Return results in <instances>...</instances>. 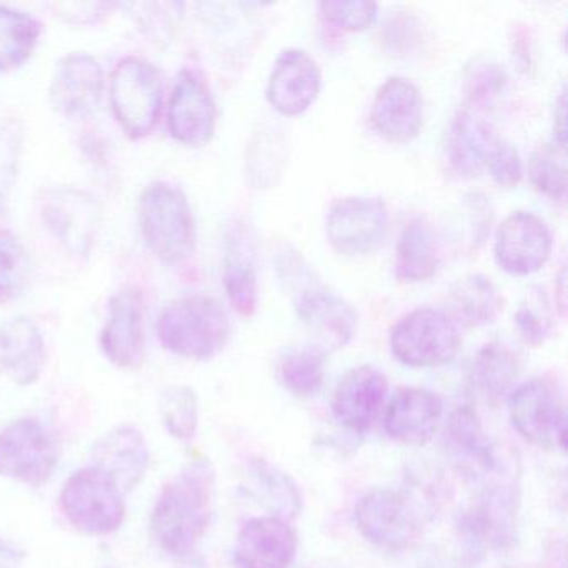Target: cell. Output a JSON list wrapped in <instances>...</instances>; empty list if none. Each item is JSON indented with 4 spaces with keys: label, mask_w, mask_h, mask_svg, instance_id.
Masks as SVG:
<instances>
[{
    "label": "cell",
    "mask_w": 568,
    "mask_h": 568,
    "mask_svg": "<svg viewBox=\"0 0 568 568\" xmlns=\"http://www.w3.org/2000/svg\"><path fill=\"white\" fill-rule=\"evenodd\" d=\"M214 511V467L207 458H195L162 488L152 510V535L162 550L185 557L211 527Z\"/></svg>",
    "instance_id": "1"
},
{
    "label": "cell",
    "mask_w": 568,
    "mask_h": 568,
    "mask_svg": "<svg viewBox=\"0 0 568 568\" xmlns=\"http://www.w3.org/2000/svg\"><path fill=\"white\" fill-rule=\"evenodd\" d=\"M275 271L284 291L291 295L298 321L322 352L344 348L357 331V314L348 302L322 284L301 252L285 245L275 257Z\"/></svg>",
    "instance_id": "2"
},
{
    "label": "cell",
    "mask_w": 568,
    "mask_h": 568,
    "mask_svg": "<svg viewBox=\"0 0 568 568\" xmlns=\"http://www.w3.org/2000/svg\"><path fill=\"white\" fill-rule=\"evenodd\" d=\"M158 335L165 351L192 361H209L227 345L231 322L217 301L191 295L171 302L162 311Z\"/></svg>",
    "instance_id": "3"
},
{
    "label": "cell",
    "mask_w": 568,
    "mask_h": 568,
    "mask_svg": "<svg viewBox=\"0 0 568 568\" xmlns=\"http://www.w3.org/2000/svg\"><path fill=\"white\" fill-rule=\"evenodd\" d=\"M142 235L152 254L175 265L191 257L195 247V225L187 199L169 184L149 185L139 201Z\"/></svg>",
    "instance_id": "4"
},
{
    "label": "cell",
    "mask_w": 568,
    "mask_h": 568,
    "mask_svg": "<svg viewBox=\"0 0 568 568\" xmlns=\"http://www.w3.org/2000/svg\"><path fill=\"white\" fill-rule=\"evenodd\" d=\"M425 507L417 494L378 488L355 507V524L371 544L388 551L414 547L424 534Z\"/></svg>",
    "instance_id": "5"
},
{
    "label": "cell",
    "mask_w": 568,
    "mask_h": 568,
    "mask_svg": "<svg viewBox=\"0 0 568 568\" xmlns=\"http://www.w3.org/2000/svg\"><path fill=\"white\" fill-rule=\"evenodd\" d=\"M59 501L69 524L85 535L112 534L125 518L124 491L92 465L68 478Z\"/></svg>",
    "instance_id": "6"
},
{
    "label": "cell",
    "mask_w": 568,
    "mask_h": 568,
    "mask_svg": "<svg viewBox=\"0 0 568 568\" xmlns=\"http://www.w3.org/2000/svg\"><path fill=\"white\" fill-rule=\"evenodd\" d=\"M162 101L164 85L154 65L139 58L119 62L111 78V105L132 139L151 134L161 118Z\"/></svg>",
    "instance_id": "7"
},
{
    "label": "cell",
    "mask_w": 568,
    "mask_h": 568,
    "mask_svg": "<svg viewBox=\"0 0 568 568\" xmlns=\"http://www.w3.org/2000/svg\"><path fill=\"white\" fill-rule=\"evenodd\" d=\"M462 335L444 311L424 307L405 315L390 334L394 357L414 368L438 367L457 355Z\"/></svg>",
    "instance_id": "8"
},
{
    "label": "cell",
    "mask_w": 568,
    "mask_h": 568,
    "mask_svg": "<svg viewBox=\"0 0 568 568\" xmlns=\"http://www.w3.org/2000/svg\"><path fill=\"white\" fill-rule=\"evenodd\" d=\"M511 425L535 447L564 452L567 447V410L555 382L534 378L508 397Z\"/></svg>",
    "instance_id": "9"
},
{
    "label": "cell",
    "mask_w": 568,
    "mask_h": 568,
    "mask_svg": "<svg viewBox=\"0 0 568 568\" xmlns=\"http://www.w3.org/2000/svg\"><path fill=\"white\" fill-rule=\"evenodd\" d=\"M58 467L51 432L34 418H21L0 432V477L41 487Z\"/></svg>",
    "instance_id": "10"
},
{
    "label": "cell",
    "mask_w": 568,
    "mask_h": 568,
    "mask_svg": "<svg viewBox=\"0 0 568 568\" xmlns=\"http://www.w3.org/2000/svg\"><path fill=\"white\" fill-rule=\"evenodd\" d=\"M387 229L388 211L382 199H338L328 211V241L338 254L347 257L374 254L384 244Z\"/></svg>",
    "instance_id": "11"
},
{
    "label": "cell",
    "mask_w": 568,
    "mask_h": 568,
    "mask_svg": "<svg viewBox=\"0 0 568 568\" xmlns=\"http://www.w3.org/2000/svg\"><path fill=\"white\" fill-rule=\"evenodd\" d=\"M42 219L71 254L85 257L94 247L101 224V207L88 192L52 187L41 202Z\"/></svg>",
    "instance_id": "12"
},
{
    "label": "cell",
    "mask_w": 568,
    "mask_h": 568,
    "mask_svg": "<svg viewBox=\"0 0 568 568\" xmlns=\"http://www.w3.org/2000/svg\"><path fill=\"white\" fill-rule=\"evenodd\" d=\"M550 231L531 212L508 215L495 237V261L511 275H530L540 271L551 255Z\"/></svg>",
    "instance_id": "13"
},
{
    "label": "cell",
    "mask_w": 568,
    "mask_h": 568,
    "mask_svg": "<svg viewBox=\"0 0 568 568\" xmlns=\"http://www.w3.org/2000/svg\"><path fill=\"white\" fill-rule=\"evenodd\" d=\"M101 64L85 52H72L55 65L49 99L52 108L65 118H85L94 112L101 101Z\"/></svg>",
    "instance_id": "14"
},
{
    "label": "cell",
    "mask_w": 568,
    "mask_h": 568,
    "mask_svg": "<svg viewBox=\"0 0 568 568\" xmlns=\"http://www.w3.org/2000/svg\"><path fill=\"white\" fill-rule=\"evenodd\" d=\"M298 538L287 520L252 518L235 538L237 568H288L297 555Z\"/></svg>",
    "instance_id": "15"
},
{
    "label": "cell",
    "mask_w": 568,
    "mask_h": 568,
    "mask_svg": "<svg viewBox=\"0 0 568 568\" xmlns=\"http://www.w3.org/2000/svg\"><path fill=\"white\" fill-rule=\"evenodd\" d=\"M215 118L217 111L207 85L194 72H181L169 104L168 122L172 138L182 144L201 148L214 135Z\"/></svg>",
    "instance_id": "16"
},
{
    "label": "cell",
    "mask_w": 568,
    "mask_h": 568,
    "mask_svg": "<svg viewBox=\"0 0 568 568\" xmlns=\"http://www.w3.org/2000/svg\"><path fill=\"white\" fill-rule=\"evenodd\" d=\"M387 390V378L377 368L372 365L352 368L335 387L332 414L338 424L362 434L381 414Z\"/></svg>",
    "instance_id": "17"
},
{
    "label": "cell",
    "mask_w": 568,
    "mask_h": 568,
    "mask_svg": "<svg viewBox=\"0 0 568 568\" xmlns=\"http://www.w3.org/2000/svg\"><path fill=\"white\" fill-rule=\"evenodd\" d=\"M321 85V69L315 59L302 49H287L272 69L267 99L281 114L298 115L317 99Z\"/></svg>",
    "instance_id": "18"
},
{
    "label": "cell",
    "mask_w": 568,
    "mask_h": 568,
    "mask_svg": "<svg viewBox=\"0 0 568 568\" xmlns=\"http://www.w3.org/2000/svg\"><path fill=\"white\" fill-rule=\"evenodd\" d=\"M445 447L467 480H487L504 465L470 405H464L452 414L445 430Z\"/></svg>",
    "instance_id": "19"
},
{
    "label": "cell",
    "mask_w": 568,
    "mask_h": 568,
    "mask_svg": "<svg viewBox=\"0 0 568 568\" xmlns=\"http://www.w3.org/2000/svg\"><path fill=\"white\" fill-rule=\"evenodd\" d=\"M372 122L382 138L404 144L417 138L424 124V99L414 82L390 78L378 88Z\"/></svg>",
    "instance_id": "20"
},
{
    "label": "cell",
    "mask_w": 568,
    "mask_h": 568,
    "mask_svg": "<svg viewBox=\"0 0 568 568\" xmlns=\"http://www.w3.org/2000/svg\"><path fill=\"white\" fill-rule=\"evenodd\" d=\"M92 467L108 474L124 494L134 490L148 474L149 454L144 435L134 425H119L92 447Z\"/></svg>",
    "instance_id": "21"
},
{
    "label": "cell",
    "mask_w": 568,
    "mask_h": 568,
    "mask_svg": "<svg viewBox=\"0 0 568 568\" xmlns=\"http://www.w3.org/2000/svg\"><path fill=\"white\" fill-rule=\"evenodd\" d=\"M101 347L115 367L135 371L144 362L142 304L134 291H122L112 297Z\"/></svg>",
    "instance_id": "22"
},
{
    "label": "cell",
    "mask_w": 568,
    "mask_h": 568,
    "mask_svg": "<svg viewBox=\"0 0 568 568\" xmlns=\"http://www.w3.org/2000/svg\"><path fill=\"white\" fill-rule=\"evenodd\" d=\"M442 398L427 388L405 387L392 397L384 425L394 440L405 445H425L440 424Z\"/></svg>",
    "instance_id": "23"
},
{
    "label": "cell",
    "mask_w": 568,
    "mask_h": 568,
    "mask_svg": "<svg viewBox=\"0 0 568 568\" xmlns=\"http://www.w3.org/2000/svg\"><path fill=\"white\" fill-rule=\"evenodd\" d=\"M44 364V338L31 318L18 315L0 324V374L26 387L39 381Z\"/></svg>",
    "instance_id": "24"
},
{
    "label": "cell",
    "mask_w": 568,
    "mask_h": 568,
    "mask_svg": "<svg viewBox=\"0 0 568 568\" xmlns=\"http://www.w3.org/2000/svg\"><path fill=\"white\" fill-rule=\"evenodd\" d=\"M495 138L480 109L464 105L445 134L444 159L450 172L460 179L478 175Z\"/></svg>",
    "instance_id": "25"
},
{
    "label": "cell",
    "mask_w": 568,
    "mask_h": 568,
    "mask_svg": "<svg viewBox=\"0 0 568 568\" xmlns=\"http://www.w3.org/2000/svg\"><path fill=\"white\" fill-rule=\"evenodd\" d=\"M224 284L229 301L239 314L251 317L257 308V264L254 242L244 227L232 229L225 248Z\"/></svg>",
    "instance_id": "26"
},
{
    "label": "cell",
    "mask_w": 568,
    "mask_h": 568,
    "mask_svg": "<svg viewBox=\"0 0 568 568\" xmlns=\"http://www.w3.org/2000/svg\"><path fill=\"white\" fill-rule=\"evenodd\" d=\"M504 308V298L490 278L480 274L467 275L448 294V315L455 324L481 327L491 324Z\"/></svg>",
    "instance_id": "27"
},
{
    "label": "cell",
    "mask_w": 568,
    "mask_h": 568,
    "mask_svg": "<svg viewBox=\"0 0 568 568\" xmlns=\"http://www.w3.org/2000/svg\"><path fill=\"white\" fill-rule=\"evenodd\" d=\"M520 374L517 354L500 342H490L478 351L471 365V384L491 404L510 397Z\"/></svg>",
    "instance_id": "28"
},
{
    "label": "cell",
    "mask_w": 568,
    "mask_h": 568,
    "mask_svg": "<svg viewBox=\"0 0 568 568\" xmlns=\"http://www.w3.org/2000/svg\"><path fill=\"white\" fill-rule=\"evenodd\" d=\"M327 354L314 344L288 345L278 352L275 374L278 382L298 397H312L321 390Z\"/></svg>",
    "instance_id": "29"
},
{
    "label": "cell",
    "mask_w": 568,
    "mask_h": 568,
    "mask_svg": "<svg viewBox=\"0 0 568 568\" xmlns=\"http://www.w3.org/2000/svg\"><path fill=\"white\" fill-rule=\"evenodd\" d=\"M438 268L434 232L424 219H415L402 232L397 245L395 271L405 282H424Z\"/></svg>",
    "instance_id": "30"
},
{
    "label": "cell",
    "mask_w": 568,
    "mask_h": 568,
    "mask_svg": "<svg viewBox=\"0 0 568 568\" xmlns=\"http://www.w3.org/2000/svg\"><path fill=\"white\" fill-rule=\"evenodd\" d=\"M248 471L255 485V494L272 508L274 517L288 520L301 514V490L285 471L278 470L264 458L251 462Z\"/></svg>",
    "instance_id": "31"
},
{
    "label": "cell",
    "mask_w": 568,
    "mask_h": 568,
    "mask_svg": "<svg viewBox=\"0 0 568 568\" xmlns=\"http://www.w3.org/2000/svg\"><path fill=\"white\" fill-rule=\"evenodd\" d=\"M41 26L28 12L0 6V71L18 68L31 58Z\"/></svg>",
    "instance_id": "32"
},
{
    "label": "cell",
    "mask_w": 568,
    "mask_h": 568,
    "mask_svg": "<svg viewBox=\"0 0 568 568\" xmlns=\"http://www.w3.org/2000/svg\"><path fill=\"white\" fill-rule=\"evenodd\" d=\"M162 422L172 437L189 440L199 427V398L187 385H171L159 397Z\"/></svg>",
    "instance_id": "33"
},
{
    "label": "cell",
    "mask_w": 568,
    "mask_h": 568,
    "mask_svg": "<svg viewBox=\"0 0 568 568\" xmlns=\"http://www.w3.org/2000/svg\"><path fill=\"white\" fill-rule=\"evenodd\" d=\"M31 255L11 232H0V304L18 298L31 281Z\"/></svg>",
    "instance_id": "34"
},
{
    "label": "cell",
    "mask_w": 568,
    "mask_h": 568,
    "mask_svg": "<svg viewBox=\"0 0 568 568\" xmlns=\"http://www.w3.org/2000/svg\"><path fill=\"white\" fill-rule=\"evenodd\" d=\"M528 174L538 192L554 201H561L567 192L565 144L554 141L540 145L531 155Z\"/></svg>",
    "instance_id": "35"
},
{
    "label": "cell",
    "mask_w": 568,
    "mask_h": 568,
    "mask_svg": "<svg viewBox=\"0 0 568 568\" xmlns=\"http://www.w3.org/2000/svg\"><path fill=\"white\" fill-rule=\"evenodd\" d=\"M515 325L521 338L535 347L550 338L555 327L554 307L544 288H530L521 298L515 312Z\"/></svg>",
    "instance_id": "36"
},
{
    "label": "cell",
    "mask_w": 568,
    "mask_h": 568,
    "mask_svg": "<svg viewBox=\"0 0 568 568\" xmlns=\"http://www.w3.org/2000/svg\"><path fill=\"white\" fill-rule=\"evenodd\" d=\"M507 85V75L500 65L485 59L474 61L465 74V105L487 108L495 99L500 98Z\"/></svg>",
    "instance_id": "37"
},
{
    "label": "cell",
    "mask_w": 568,
    "mask_h": 568,
    "mask_svg": "<svg viewBox=\"0 0 568 568\" xmlns=\"http://www.w3.org/2000/svg\"><path fill=\"white\" fill-rule=\"evenodd\" d=\"M485 168L488 169L491 179L500 187L514 189L515 185L520 184L521 178H524V168H521L517 149L500 138H495V141L491 142Z\"/></svg>",
    "instance_id": "38"
},
{
    "label": "cell",
    "mask_w": 568,
    "mask_h": 568,
    "mask_svg": "<svg viewBox=\"0 0 568 568\" xmlns=\"http://www.w3.org/2000/svg\"><path fill=\"white\" fill-rule=\"evenodd\" d=\"M318 8L328 22L345 29V31H364V29L371 28L377 19L378 9L374 2H358V0L322 2Z\"/></svg>",
    "instance_id": "39"
},
{
    "label": "cell",
    "mask_w": 568,
    "mask_h": 568,
    "mask_svg": "<svg viewBox=\"0 0 568 568\" xmlns=\"http://www.w3.org/2000/svg\"><path fill=\"white\" fill-rule=\"evenodd\" d=\"M26 551L6 538H0V568H19L24 561Z\"/></svg>",
    "instance_id": "40"
}]
</instances>
